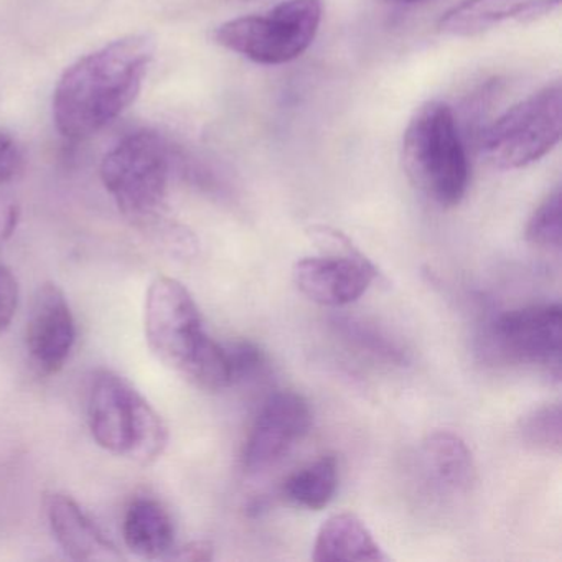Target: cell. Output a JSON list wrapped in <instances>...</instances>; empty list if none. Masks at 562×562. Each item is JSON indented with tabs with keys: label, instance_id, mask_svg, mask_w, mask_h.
<instances>
[{
	"label": "cell",
	"instance_id": "6da1fadb",
	"mask_svg": "<svg viewBox=\"0 0 562 562\" xmlns=\"http://www.w3.org/2000/svg\"><path fill=\"white\" fill-rule=\"evenodd\" d=\"M153 58V38L130 35L68 68L54 97L61 136L83 140L114 123L136 101Z\"/></svg>",
	"mask_w": 562,
	"mask_h": 562
},
{
	"label": "cell",
	"instance_id": "7a4b0ae2",
	"mask_svg": "<svg viewBox=\"0 0 562 562\" xmlns=\"http://www.w3.org/2000/svg\"><path fill=\"white\" fill-rule=\"evenodd\" d=\"M403 164L430 202L442 209L462 202L470 182L469 157L449 104L432 101L417 110L404 133Z\"/></svg>",
	"mask_w": 562,
	"mask_h": 562
},
{
	"label": "cell",
	"instance_id": "3957f363",
	"mask_svg": "<svg viewBox=\"0 0 562 562\" xmlns=\"http://www.w3.org/2000/svg\"><path fill=\"white\" fill-rule=\"evenodd\" d=\"M88 424L98 446L143 465L156 462L169 442L162 417L110 370H98L91 380Z\"/></svg>",
	"mask_w": 562,
	"mask_h": 562
},
{
	"label": "cell",
	"instance_id": "277c9868",
	"mask_svg": "<svg viewBox=\"0 0 562 562\" xmlns=\"http://www.w3.org/2000/svg\"><path fill=\"white\" fill-rule=\"evenodd\" d=\"M172 150L159 134L124 137L101 164V180L126 218L147 222L162 209L169 190Z\"/></svg>",
	"mask_w": 562,
	"mask_h": 562
},
{
	"label": "cell",
	"instance_id": "5b68a950",
	"mask_svg": "<svg viewBox=\"0 0 562 562\" xmlns=\"http://www.w3.org/2000/svg\"><path fill=\"white\" fill-rule=\"evenodd\" d=\"M324 0H288L266 14L220 25L216 44L261 65H284L308 50L318 34Z\"/></svg>",
	"mask_w": 562,
	"mask_h": 562
},
{
	"label": "cell",
	"instance_id": "8992f818",
	"mask_svg": "<svg viewBox=\"0 0 562 562\" xmlns=\"http://www.w3.org/2000/svg\"><path fill=\"white\" fill-rule=\"evenodd\" d=\"M561 106L559 83L515 104L483 133V156L503 170L538 162L561 139Z\"/></svg>",
	"mask_w": 562,
	"mask_h": 562
},
{
	"label": "cell",
	"instance_id": "52a82bcc",
	"mask_svg": "<svg viewBox=\"0 0 562 562\" xmlns=\"http://www.w3.org/2000/svg\"><path fill=\"white\" fill-rule=\"evenodd\" d=\"M144 324L150 351L182 374L210 338L189 289L167 276L157 278L147 291Z\"/></svg>",
	"mask_w": 562,
	"mask_h": 562
},
{
	"label": "cell",
	"instance_id": "ba28073f",
	"mask_svg": "<svg viewBox=\"0 0 562 562\" xmlns=\"http://www.w3.org/2000/svg\"><path fill=\"white\" fill-rule=\"evenodd\" d=\"M562 311L559 304L505 312L492 322L490 347L502 360L561 374Z\"/></svg>",
	"mask_w": 562,
	"mask_h": 562
},
{
	"label": "cell",
	"instance_id": "9c48e42d",
	"mask_svg": "<svg viewBox=\"0 0 562 562\" xmlns=\"http://www.w3.org/2000/svg\"><path fill=\"white\" fill-rule=\"evenodd\" d=\"M325 232L337 251L299 259L292 278L308 301L325 307H344L368 291L376 278V269L340 233Z\"/></svg>",
	"mask_w": 562,
	"mask_h": 562
},
{
	"label": "cell",
	"instance_id": "30bf717a",
	"mask_svg": "<svg viewBox=\"0 0 562 562\" xmlns=\"http://www.w3.org/2000/svg\"><path fill=\"white\" fill-rule=\"evenodd\" d=\"M307 400L294 391H279L262 404L243 450V469L266 472L281 462L311 429Z\"/></svg>",
	"mask_w": 562,
	"mask_h": 562
},
{
	"label": "cell",
	"instance_id": "8fae6325",
	"mask_svg": "<svg viewBox=\"0 0 562 562\" xmlns=\"http://www.w3.org/2000/svg\"><path fill=\"white\" fill-rule=\"evenodd\" d=\"M27 350L35 367L45 374H55L65 367L75 341L77 324L67 295L54 282L41 285L25 331Z\"/></svg>",
	"mask_w": 562,
	"mask_h": 562
},
{
	"label": "cell",
	"instance_id": "7c38bea8",
	"mask_svg": "<svg viewBox=\"0 0 562 562\" xmlns=\"http://www.w3.org/2000/svg\"><path fill=\"white\" fill-rule=\"evenodd\" d=\"M48 525L65 554L74 561L116 562L123 559L111 539L94 525L71 496L52 493L45 498Z\"/></svg>",
	"mask_w": 562,
	"mask_h": 562
},
{
	"label": "cell",
	"instance_id": "4fadbf2b",
	"mask_svg": "<svg viewBox=\"0 0 562 562\" xmlns=\"http://www.w3.org/2000/svg\"><path fill=\"white\" fill-rule=\"evenodd\" d=\"M561 0H465L450 9L439 22L440 32L470 37L508 21L548 14Z\"/></svg>",
	"mask_w": 562,
	"mask_h": 562
},
{
	"label": "cell",
	"instance_id": "5bb4252c",
	"mask_svg": "<svg viewBox=\"0 0 562 562\" xmlns=\"http://www.w3.org/2000/svg\"><path fill=\"white\" fill-rule=\"evenodd\" d=\"M312 559L317 562H380L386 561L387 555L368 526L353 513L345 512L322 522Z\"/></svg>",
	"mask_w": 562,
	"mask_h": 562
},
{
	"label": "cell",
	"instance_id": "9a60e30c",
	"mask_svg": "<svg viewBox=\"0 0 562 562\" xmlns=\"http://www.w3.org/2000/svg\"><path fill=\"white\" fill-rule=\"evenodd\" d=\"M420 467L434 488L443 493H467L475 480L472 453L456 434L436 432L420 447Z\"/></svg>",
	"mask_w": 562,
	"mask_h": 562
},
{
	"label": "cell",
	"instance_id": "2e32d148",
	"mask_svg": "<svg viewBox=\"0 0 562 562\" xmlns=\"http://www.w3.org/2000/svg\"><path fill=\"white\" fill-rule=\"evenodd\" d=\"M123 538L127 549L139 558H169L176 544V525L159 499L143 496L127 506Z\"/></svg>",
	"mask_w": 562,
	"mask_h": 562
},
{
	"label": "cell",
	"instance_id": "e0dca14e",
	"mask_svg": "<svg viewBox=\"0 0 562 562\" xmlns=\"http://www.w3.org/2000/svg\"><path fill=\"white\" fill-rule=\"evenodd\" d=\"M337 486V459L334 456H324L292 473L284 482L282 495L299 508L321 512L334 498Z\"/></svg>",
	"mask_w": 562,
	"mask_h": 562
},
{
	"label": "cell",
	"instance_id": "ac0fdd59",
	"mask_svg": "<svg viewBox=\"0 0 562 562\" xmlns=\"http://www.w3.org/2000/svg\"><path fill=\"white\" fill-rule=\"evenodd\" d=\"M561 233V189L555 187L529 218L526 239L536 248L559 251Z\"/></svg>",
	"mask_w": 562,
	"mask_h": 562
},
{
	"label": "cell",
	"instance_id": "d6986e66",
	"mask_svg": "<svg viewBox=\"0 0 562 562\" xmlns=\"http://www.w3.org/2000/svg\"><path fill=\"white\" fill-rule=\"evenodd\" d=\"M561 406H542L532 411L521 420V436L525 442L536 449L561 450Z\"/></svg>",
	"mask_w": 562,
	"mask_h": 562
},
{
	"label": "cell",
	"instance_id": "ffe728a7",
	"mask_svg": "<svg viewBox=\"0 0 562 562\" xmlns=\"http://www.w3.org/2000/svg\"><path fill=\"white\" fill-rule=\"evenodd\" d=\"M334 325L344 337L367 350L368 353L393 361V363H404L406 361L403 350L390 338L384 337L376 328L370 327L363 322L355 321V318L344 317L335 318Z\"/></svg>",
	"mask_w": 562,
	"mask_h": 562
},
{
	"label": "cell",
	"instance_id": "44dd1931",
	"mask_svg": "<svg viewBox=\"0 0 562 562\" xmlns=\"http://www.w3.org/2000/svg\"><path fill=\"white\" fill-rule=\"evenodd\" d=\"M229 364H232L233 383L248 380L265 367V353L251 341H236L226 347Z\"/></svg>",
	"mask_w": 562,
	"mask_h": 562
},
{
	"label": "cell",
	"instance_id": "7402d4cb",
	"mask_svg": "<svg viewBox=\"0 0 562 562\" xmlns=\"http://www.w3.org/2000/svg\"><path fill=\"white\" fill-rule=\"evenodd\" d=\"M19 282L14 272L8 266L0 265V334L9 330V327L18 314Z\"/></svg>",
	"mask_w": 562,
	"mask_h": 562
},
{
	"label": "cell",
	"instance_id": "603a6c76",
	"mask_svg": "<svg viewBox=\"0 0 562 562\" xmlns=\"http://www.w3.org/2000/svg\"><path fill=\"white\" fill-rule=\"evenodd\" d=\"M24 167V154L18 140L0 131V186L11 182Z\"/></svg>",
	"mask_w": 562,
	"mask_h": 562
},
{
	"label": "cell",
	"instance_id": "cb8c5ba5",
	"mask_svg": "<svg viewBox=\"0 0 562 562\" xmlns=\"http://www.w3.org/2000/svg\"><path fill=\"white\" fill-rule=\"evenodd\" d=\"M169 559L173 561L205 562L213 559V544L209 541H192L182 546L176 552H170Z\"/></svg>",
	"mask_w": 562,
	"mask_h": 562
},
{
	"label": "cell",
	"instance_id": "d4e9b609",
	"mask_svg": "<svg viewBox=\"0 0 562 562\" xmlns=\"http://www.w3.org/2000/svg\"><path fill=\"white\" fill-rule=\"evenodd\" d=\"M386 4L394 5H407V4H416V2H423V0H383Z\"/></svg>",
	"mask_w": 562,
	"mask_h": 562
},
{
	"label": "cell",
	"instance_id": "484cf974",
	"mask_svg": "<svg viewBox=\"0 0 562 562\" xmlns=\"http://www.w3.org/2000/svg\"><path fill=\"white\" fill-rule=\"evenodd\" d=\"M229 2H251V0H229Z\"/></svg>",
	"mask_w": 562,
	"mask_h": 562
}]
</instances>
